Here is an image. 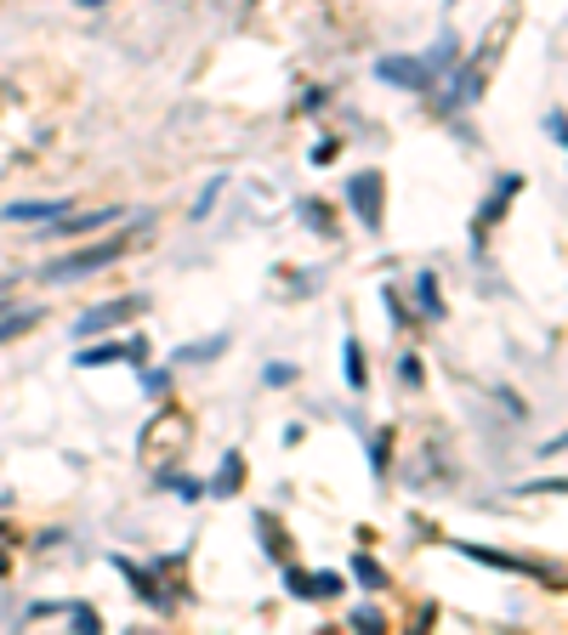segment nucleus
I'll use <instances>...</instances> for the list:
<instances>
[{"label": "nucleus", "instance_id": "obj_1", "mask_svg": "<svg viewBox=\"0 0 568 635\" xmlns=\"http://www.w3.org/2000/svg\"><path fill=\"white\" fill-rule=\"evenodd\" d=\"M376 74H381L387 86H404V91H427V86L438 80V68L421 63V58H381Z\"/></svg>", "mask_w": 568, "mask_h": 635}, {"label": "nucleus", "instance_id": "obj_2", "mask_svg": "<svg viewBox=\"0 0 568 635\" xmlns=\"http://www.w3.org/2000/svg\"><path fill=\"white\" fill-rule=\"evenodd\" d=\"M119 256V239H103V244H91V250H80V256H68V262H58L52 272H46V278H52V284H63V278H86V272H97V267H103V262H114Z\"/></svg>", "mask_w": 568, "mask_h": 635}, {"label": "nucleus", "instance_id": "obj_3", "mask_svg": "<svg viewBox=\"0 0 568 635\" xmlns=\"http://www.w3.org/2000/svg\"><path fill=\"white\" fill-rule=\"evenodd\" d=\"M348 199H353V211H358V221H369V227H376V221H381V176H376V170H364V176H353V182H348Z\"/></svg>", "mask_w": 568, "mask_h": 635}, {"label": "nucleus", "instance_id": "obj_4", "mask_svg": "<svg viewBox=\"0 0 568 635\" xmlns=\"http://www.w3.org/2000/svg\"><path fill=\"white\" fill-rule=\"evenodd\" d=\"M517 188H523V176H506V182L495 188V199H489V205H483V216L472 221V233H478V239L489 233V227H495V216H501V211L512 205V193H517Z\"/></svg>", "mask_w": 568, "mask_h": 635}, {"label": "nucleus", "instance_id": "obj_5", "mask_svg": "<svg viewBox=\"0 0 568 635\" xmlns=\"http://www.w3.org/2000/svg\"><path fill=\"white\" fill-rule=\"evenodd\" d=\"M137 307H142V295H131V301H114V307H97V313L80 323V335H91V329H109V323H126Z\"/></svg>", "mask_w": 568, "mask_h": 635}, {"label": "nucleus", "instance_id": "obj_6", "mask_svg": "<svg viewBox=\"0 0 568 635\" xmlns=\"http://www.w3.org/2000/svg\"><path fill=\"white\" fill-rule=\"evenodd\" d=\"M46 216H68V199H29V205L7 211V221H46Z\"/></svg>", "mask_w": 568, "mask_h": 635}, {"label": "nucleus", "instance_id": "obj_7", "mask_svg": "<svg viewBox=\"0 0 568 635\" xmlns=\"http://www.w3.org/2000/svg\"><path fill=\"white\" fill-rule=\"evenodd\" d=\"M137 352H142V346H91V352H80L74 364H80V369H97V364H126V358H137Z\"/></svg>", "mask_w": 568, "mask_h": 635}, {"label": "nucleus", "instance_id": "obj_8", "mask_svg": "<svg viewBox=\"0 0 568 635\" xmlns=\"http://www.w3.org/2000/svg\"><path fill=\"white\" fill-rule=\"evenodd\" d=\"M290 590H295V596H336V590H341V579H336V573H318V579L290 573Z\"/></svg>", "mask_w": 568, "mask_h": 635}, {"label": "nucleus", "instance_id": "obj_9", "mask_svg": "<svg viewBox=\"0 0 568 635\" xmlns=\"http://www.w3.org/2000/svg\"><path fill=\"white\" fill-rule=\"evenodd\" d=\"M114 221V211H97V216H74V221H58V233H91V227Z\"/></svg>", "mask_w": 568, "mask_h": 635}, {"label": "nucleus", "instance_id": "obj_10", "mask_svg": "<svg viewBox=\"0 0 568 635\" xmlns=\"http://www.w3.org/2000/svg\"><path fill=\"white\" fill-rule=\"evenodd\" d=\"M353 573H358L364 584H387V573H381L376 562H369V556H358V562H353Z\"/></svg>", "mask_w": 568, "mask_h": 635}, {"label": "nucleus", "instance_id": "obj_11", "mask_svg": "<svg viewBox=\"0 0 568 635\" xmlns=\"http://www.w3.org/2000/svg\"><path fill=\"white\" fill-rule=\"evenodd\" d=\"M233 482H239V460H233V454H228V466H222V471H216V494H228V488H233Z\"/></svg>", "mask_w": 568, "mask_h": 635}, {"label": "nucleus", "instance_id": "obj_12", "mask_svg": "<svg viewBox=\"0 0 568 635\" xmlns=\"http://www.w3.org/2000/svg\"><path fill=\"white\" fill-rule=\"evenodd\" d=\"M29 323H35V313H12L7 323H0V341H12V335H17V329H29Z\"/></svg>", "mask_w": 568, "mask_h": 635}, {"label": "nucleus", "instance_id": "obj_13", "mask_svg": "<svg viewBox=\"0 0 568 635\" xmlns=\"http://www.w3.org/2000/svg\"><path fill=\"white\" fill-rule=\"evenodd\" d=\"M348 380L364 386V364H358V341H348Z\"/></svg>", "mask_w": 568, "mask_h": 635}, {"label": "nucleus", "instance_id": "obj_14", "mask_svg": "<svg viewBox=\"0 0 568 635\" xmlns=\"http://www.w3.org/2000/svg\"><path fill=\"white\" fill-rule=\"evenodd\" d=\"M68 613H74V624H80V630H97V613H91V607H68Z\"/></svg>", "mask_w": 568, "mask_h": 635}, {"label": "nucleus", "instance_id": "obj_15", "mask_svg": "<svg viewBox=\"0 0 568 635\" xmlns=\"http://www.w3.org/2000/svg\"><path fill=\"white\" fill-rule=\"evenodd\" d=\"M546 125H552V137H557V142H563V148H568V119H563V114H552V119H546Z\"/></svg>", "mask_w": 568, "mask_h": 635}]
</instances>
